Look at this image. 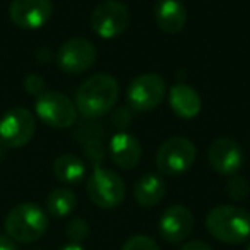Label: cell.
<instances>
[{
  "label": "cell",
  "mask_w": 250,
  "mask_h": 250,
  "mask_svg": "<svg viewBox=\"0 0 250 250\" xmlns=\"http://www.w3.org/2000/svg\"><path fill=\"white\" fill-rule=\"evenodd\" d=\"M197 149L187 137L175 136L165 141L156 153L158 170L167 177H178L190 170L194 165Z\"/></svg>",
  "instance_id": "4"
},
{
  "label": "cell",
  "mask_w": 250,
  "mask_h": 250,
  "mask_svg": "<svg viewBox=\"0 0 250 250\" xmlns=\"http://www.w3.org/2000/svg\"><path fill=\"white\" fill-rule=\"evenodd\" d=\"M160 235L163 240L170 243L184 242L194 228V216L190 209L185 206L175 204L170 206L160 218Z\"/></svg>",
  "instance_id": "13"
},
{
  "label": "cell",
  "mask_w": 250,
  "mask_h": 250,
  "mask_svg": "<svg viewBox=\"0 0 250 250\" xmlns=\"http://www.w3.org/2000/svg\"><path fill=\"white\" fill-rule=\"evenodd\" d=\"M130 24V12L117 0H104L91 14V29L100 38L111 40L120 36Z\"/></svg>",
  "instance_id": "8"
},
{
  "label": "cell",
  "mask_w": 250,
  "mask_h": 250,
  "mask_svg": "<svg viewBox=\"0 0 250 250\" xmlns=\"http://www.w3.org/2000/svg\"><path fill=\"white\" fill-rule=\"evenodd\" d=\"M53 14L52 0H12L9 16L21 29H40Z\"/></svg>",
  "instance_id": "11"
},
{
  "label": "cell",
  "mask_w": 250,
  "mask_h": 250,
  "mask_svg": "<svg viewBox=\"0 0 250 250\" xmlns=\"http://www.w3.org/2000/svg\"><path fill=\"white\" fill-rule=\"evenodd\" d=\"M180 250H212V247L209 243L202 242V240H192V242L184 243Z\"/></svg>",
  "instance_id": "26"
},
{
  "label": "cell",
  "mask_w": 250,
  "mask_h": 250,
  "mask_svg": "<svg viewBox=\"0 0 250 250\" xmlns=\"http://www.w3.org/2000/svg\"><path fill=\"white\" fill-rule=\"evenodd\" d=\"M208 160L216 173L231 177L240 170L243 163L242 146L229 137H219L209 146Z\"/></svg>",
  "instance_id": "12"
},
{
  "label": "cell",
  "mask_w": 250,
  "mask_h": 250,
  "mask_svg": "<svg viewBox=\"0 0 250 250\" xmlns=\"http://www.w3.org/2000/svg\"><path fill=\"white\" fill-rule=\"evenodd\" d=\"M206 229L219 242L238 245L250 238V212L238 206H216L208 212Z\"/></svg>",
  "instance_id": "2"
},
{
  "label": "cell",
  "mask_w": 250,
  "mask_h": 250,
  "mask_svg": "<svg viewBox=\"0 0 250 250\" xmlns=\"http://www.w3.org/2000/svg\"><path fill=\"white\" fill-rule=\"evenodd\" d=\"M24 87L29 94H35V96H40L45 89V81H43L42 76L38 74H29L24 79Z\"/></svg>",
  "instance_id": "24"
},
{
  "label": "cell",
  "mask_w": 250,
  "mask_h": 250,
  "mask_svg": "<svg viewBox=\"0 0 250 250\" xmlns=\"http://www.w3.org/2000/svg\"><path fill=\"white\" fill-rule=\"evenodd\" d=\"M96 48L86 38H69L62 43L57 53L59 67L67 74H83L93 67Z\"/></svg>",
  "instance_id": "10"
},
{
  "label": "cell",
  "mask_w": 250,
  "mask_h": 250,
  "mask_svg": "<svg viewBox=\"0 0 250 250\" xmlns=\"http://www.w3.org/2000/svg\"><path fill=\"white\" fill-rule=\"evenodd\" d=\"M130 118H132V115H130L129 108L120 106V108H117V110H115L113 117H111V122L117 125L118 129H125V127L130 124Z\"/></svg>",
  "instance_id": "25"
},
{
  "label": "cell",
  "mask_w": 250,
  "mask_h": 250,
  "mask_svg": "<svg viewBox=\"0 0 250 250\" xmlns=\"http://www.w3.org/2000/svg\"><path fill=\"white\" fill-rule=\"evenodd\" d=\"M167 94V83L158 74H143L132 79L127 87V101L137 111L154 110Z\"/></svg>",
  "instance_id": "9"
},
{
  "label": "cell",
  "mask_w": 250,
  "mask_h": 250,
  "mask_svg": "<svg viewBox=\"0 0 250 250\" xmlns=\"http://www.w3.org/2000/svg\"><path fill=\"white\" fill-rule=\"evenodd\" d=\"M118 100V83L110 74H94L79 86L76 108L84 118H100L115 106Z\"/></svg>",
  "instance_id": "1"
},
{
  "label": "cell",
  "mask_w": 250,
  "mask_h": 250,
  "mask_svg": "<svg viewBox=\"0 0 250 250\" xmlns=\"http://www.w3.org/2000/svg\"><path fill=\"white\" fill-rule=\"evenodd\" d=\"M53 173L63 184H79L86 177V165L76 154H62L53 163Z\"/></svg>",
  "instance_id": "18"
},
{
  "label": "cell",
  "mask_w": 250,
  "mask_h": 250,
  "mask_svg": "<svg viewBox=\"0 0 250 250\" xmlns=\"http://www.w3.org/2000/svg\"><path fill=\"white\" fill-rule=\"evenodd\" d=\"M77 197L70 188L59 187L53 188L46 197V211L53 218H65L76 209Z\"/></svg>",
  "instance_id": "19"
},
{
  "label": "cell",
  "mask_w": 250,
  "mask_h": 250,
  "mask_svg": "<svg viewBox=\"0 0 250 250\" xmlns=\"http://www.w3.org/2000/svg\"><path fill=\"white\" fill-rule=\"evenodd\" d=\"M84 153H86L87 160L93 163V167H100V163L104 158V149H103V143L101 139H89L84 141Z\"/></svg>",
  "instance_id": "23"
},
{
  "label": "cell",
  "mask_w": 250,
  "mask_h": 250,
  "mask_svg": "<svg viewBox=\"0 0 250 250\" xmlns=\"http://www.w3.org/2000/svg\"><path fill=\"white\" fill-rule=\"evenodd\" d=\"M170 106L178 117L194 118L202 108L199 93L187 84H175L170 89Z\"/></svg>",
  "instance_id": "17"
},
{
  "label": "cell",
  "mask_w": 250,
  "mask_h": 250,
  "mask_svg": "<svg viewBox=\"0 0 250 250\" xmlns=\"http://www.w3.org/2000/svg\"><path fill=\"white\" fill-rule=\"evenodd\" d=\"M110 154L115 165L120 167L122 170H132V168H136L139 165L143 149H141L139 141L132 134L120 130V132L111 137Z\"/></svg>",
  "instance_id": "14"
},
{
  "label": "cell",
  "mask_w": 250,
  "mask_h": 250,
  "mask_svg": "<svg viewBox=\"0 0 250 250\" xmlns=\"http://www.w3.org/2000/svg\"><path fill=\"white\" fill-rule=\"evenodd\" d=\"M65 233H67V238L70 240V243H79L81 245L89 236V225L83 218H74L67 225Z\"/></svg>",
  "instance_id": "21"
},
{
  "label": "cell",
  "mask_w": 250,
  "mask_h": 250,
  "mask_svg": "<svg viewBox=\"0 0 250 250\" xmlns=\"http://www.w3.org/2000/svg\"><path fill=\"white\" fill-rule=\"evenodd\" d=\"M48 214L35 202H21L5 216V233L16 243H33L48 229Z\"/></svg>",
  "instance_id": "3"
},
{
  "label": "cell",
  "mask_w": 250,
  "mask_h": 250,
  "mask_svg": "<svg viewBox=\"0 0 250 250\" xmlns=\"http://www.w3.org/2000/svg\"><path fill=\"white\" fill-rule=\"evenodd\" d=\"M0 250H18V247H16V242H12L7 235L0 233Z\"/></svg>",
  "instance_id": "27"
},
{
  "label": "cell",
  "mask_w": 250,
  "mask_h": 250,
  "mask_svg": "<svg viewBox=\"0 0 250 250\" xmlns=\"http://www.w3.org/2000/svg\"><path fill=\"white\" fill-rule=\"evenodd\" d=\"M247 250H250V243H249V247H247Z\"/></svg>",
  "instance_id": "29"
},
{
  "label": "cell",
  "mask_w": 250,
  "mask_h": 250,
  "mask_svg": "<svg viewBox=\"0 0 250 250\" xmlns=\"http://www.w3.org/2000/svg\"><path fill=\"white\" fill-rule=\"evenodd\" d=\"M154 19L161 31L168 35H177L185 28L187 11L180 0H158L154 7Z\"/></svg>",
  "instance_id": "15"
},
{
  "label": "cell",
  "mask_w": 250,
  "mask_h": 250,
  "mask_svg": "<svg viewBox=\"0 0 250 250\" xmlns=\"http://www.w3.org/2000/svg\"><path fill=\"white\" fill-rule=\"evenodd\" d=\"M167 194V184L156 173H146L134 185V197L143 208H154L163 201Z\"/></svg>",
  "instance_id": "16"
},
{
  "label": "cell",
  "mask_w": 250,
  "mask_h": 250,
  "mask_svg": "<svg viewBox=\"0 0 250 250\" xmlns=\"http://www.w3.org/2000/svg\"><path fill=\"white\" fill-rule=\"evenodd\" d=\"M35 111L43 124L55 129L72 127L77 120L76 104L59 91H43L40 96H36Z\"/></svg>",
  "instance_id": "5"
},
{
  "label": "cell",
  "mask_w": 250,
  "mask_h": 250,
  "mask_svg": "<svg viewBox=\"0 0 250 250\" xmlns=\"http://www.w3.org/2000/svg\"><path fill=\"white\" fill-rule=\"evenodd\" d=\"M122 250H160L158 243L147 235H134L124 243Z\"/></svg>",
  "instance_id": "22"
},
{
  "label": "cell",
  "mask_w": 250,
  "mask_h": 250,
  "mask_svg": "<svg viewBox=\"0 0 250 250\" xmlns=\"http://www.w3.org/2000/svg\"><path fill=\"white\" fill-rule=\"evenodd\" d=\"M249 192H250L249 182L243 177H240V175H236V173L231 175V177L228 178V182H226V194H228L233 201H242V199H245L247 195H249Z\"/></svg>",
  "instance_id": "20"
},
{
  "label": "cell",
  "mask_w": 250,
  "mask_h": 250,
  "mask_svg": "<svg viewBox=\"0 0 250 250\" xmlns=\"http://www.w3.org/2000/svg\"><path fill=\"white\" fill-rule=\"evenodd\" d=\"M60 250H86L83 245H79V243H67V245H63Z\"/></svg>",
  "instance_id": "28"
},
{
  "label": "cell",
  "mask_w": 250,
  "mask_h": 250,
  "mask_svg": "<svg viewBox=\"0 0 250 250\" xmlns=\"http://www.w3.org/2000/svg\"><path fill=\"white\" fill-rule=\"evenodd\" d=\"M36 130L35 115L22 106L11 108L0 118V144L5 147H22L33 139Z\"/></svg>",
  "instance_id": "7"
},
{
  "label": "cell",
  "mask_w": 250,
  "mask_h": 250,
  "mask_svg": "<svg viewBox=\"0 0 250 250\" xmlns=\"http://www.w3.org/2000/svg\"><path fill=\"white\" fill-rule=\"evenodd\" d=\"M87 195L101 209L118 208L125 199V184L115 171L96 167L87 178Z\"/></svg>",
  "instance_id": "6"
}]
</instances>
